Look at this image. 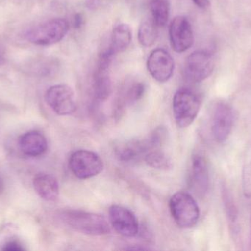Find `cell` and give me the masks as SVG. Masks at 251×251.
Here are the masks:
<instances>
[{"mask_svg": "<svg viewBox=\"0 0 251 251\" xmlns=\"http://www.w3.org/2000/svg\"><path fill=\"white\" fill-rule=\"evenodd\" d=\"M19 144L22 153L32 157L42 156L48 149L47 139L37 131L25 133L19 139Z\"/></svg>", "mask_w": 251, "mask_h": 251, "instance_id": "obj_14", "label": "cell"}, {"mask_svg": "<svg viewBox=\"0 0 251 251\" xmlns=\"http://www.w3.org/2000/svg\"><path fill=\"white\" fill-rule=\"evenodd\" d=\"M132 31L129 25L126 23L116 25L112 32L110 47L116 53L125 51L131 42Z\"/></svg>", "mask_w": 251, "mask_h": 251, "instance_id": "obj_18", "label": "cell"}, {"mask_svg": "<svg viewBox=\"0 0 251 251\" xmlns=\"http://www.w3.org/2000/svg\"><path fill=\"white\" fill-rule=\"evenodd\" d=\"M190 183L193 190L199 195L207 192L209 184L207 162L202 155L196 154L192 160Z\"/></svg>", "mask_w": 251, "mask_h": 251, "instance_id": "obj_13", "label": "cell"}, {"mask_svg": "<svg viewBox=\"0 0 251 251\" xmlns=\"http://www.w3.org/2000/svg\"><path fill=\"white\" fill-rule=\"evenodd\" d=\"M146 91L144 83L134 81L126 86L115 103L114 115L116 119H121L125 114L128 106L142 99Z\"/></svg>", "mask_w": 251, "mask_h": 251, "instance_id": "obj_12", "label": "cell"}, {"mask_svg": "<svg viewBox=\"0 0 251 251\" xmlns=\"http://www.w3.org/2000/svg\"><path fill=\"white\" fill-rule=\"evenodd\" d=\"M147 69L153 79L159 83L169 81L174 74L175 63L171 55L165 49L153 50L147 60Z\"/></svg>", "mask_w": 251, "mask_h": 251, "instance_id": "obj_9", "label": "cell"}, {"mask_svg": "<svg viewBox=\"0 0 251 251\" xmlns=\"http://www.w3.org/2000/svg\"><path fill=\"white\" fill-rule=\"evenodd\" d=\"M149 10L152 20L158 28H163L167 25L171 10L168 0H151Z\"/></svg>", "mask_w": 251, "mask_h": 251, "instance_id": "obj_19", "label": "cell"}, {"mask_svg": "<svg viewBox=\"0 0 251 251\" xmlns=\"http://www.w3.org/2000/svg\"><path fill=\"white\" fill-rule=\"evenodd\" d=\"M69 168L76 178L89 179L101 173L104 163L100 156L91 150H79L71 155Z\"/></svg>", "mask_w": 251, "mask_h": 251, "instance_id": "obj_5", "label": "cell"}, {"mask_svg": "<svg viewBox=\"0 0 251 251\" xmlns=\"http://www.w3.org/2000/svg\"><path fill=\"white\" fill-rule=\"evenodd\" d=\"M63 223L72 229L91 236L109 234L110 225L102 215L79 210H67L60 214Z\"/></svg>", "mask_w": 251, "mask_h": 251, "instance_id": "obj_1", "label": "cell"}, {"mask_svg": "<svg viewBox=\"0 0 251 251\" xmlns=\"http://www.w3.org/2000/svg\"><path fill=\"white\" fill-rule=\"evenodd\" d=\"M143 160L151 167L159 170H168L173 166L171 159L164 153L162 149L149 150L143 157Z\"/></svg>", "mask_w": 251, "mask_h": 251, "instance_id": "obj_21", "label": "cell"}, {"mask_svg": "<svg viewBox=\"0 0 251 251\" xmlns=\"http://www.w3.org/2000/svg\"><path fill=\"white\" fill-rule=\"evenodd\" d=\"M94 95L100 101L107 100L113 91V82L109 74V69L97 66L93 82Z\"/></svg>", "mask_w": 251, "mask_h": 251, "instance_id": "obj_17", "label": "cell"}, {"mask_svg": "<svg viewBox=\"0 0 251 251\" xmlns=\"http://www.w3.org/2000/svg\"><path fill=\"white\" fill-rule=\"evenodd\" d=\"M69 29V24L66 19L55 18L31 28L26 31L25 38L36 45H52L62 41Z\"/></svg>", "mask_w": 251, "mask_h": 251, "instance_id": "obj_4", "label": "cell"}, {"mask_svg": "<svg viewBox=\"0 0 251 251\" xmlns=\"http://www.w3.org/2000/svg\"><path fill=\"white\" fill-rule=\"evenodd\" d=\"M82 22H83V18H82V15L77 13L75 15V18H74V26L75 28H79L82 26Z\"/></svg>", "mask_w": 251, "mask_h": 251, "instance_id": "obj_25", "label": "cell"}, {"mask_svg": "<svg viewBox=\"0 0 251 251\" xmlns=\"http://www.w3.org/2000/svg\"><path fill=\"white\" fill-rule=\"evenodd\" d=\"M34 190L41 198L46 201H55L60 194L58 181L52 175L40 173L34 177Z\"/></svg>", "mask_w": 251, "mask_h": 251, "instance_id": "obj_15", "label": "cell"}, {"mask_svg": "<svg viewBox=\"0 0 251 251\" xmlns=\"http://www.w3.org/2000/svg\"><path fill=\"white\" fill-rule=\"evenodd\" d=\"M4 183H3L2 180L0 178V195L4 192Z\"/></svg>", "mask_w": 251, "mask_h": 251, "instance_id": "obj_27", "label": "cell"}, {"mask_svg": "<svg viewBox=\"0 0 251 251\" xmlns=\"http://www.w3.org/2000/svg\"><path fill=\"white\" fill-rule=\"evenodd\" d=\"M169 37L174 51L181 53L189 50L194 42L193 28L189 19L184 16H176L170 25Z\"/></svg>", "mask_w": 251, "mask_h": 251, "instance_id": "obj_8", "label": "cell"}, {"mask_svg": "<svg viewBox=\"0 0 251 251\" xmlns=\"http://www.w3.org/2000/svg\"><path fill=\"white\" fill-rule=\"evenodd\" d=\"M2 250L6 251H25V249L18 242L11 241L6 243L3 247Z\"/></svg>", "mask_w": 251, "mask_h": 251, "instance_id": "obj_23", "label": "cell"}, {"mask_svg": "<svg viewBox=\"0 0 251 251\" xmlns=\"http://www.w3.org/2000/svg\"><path fill=\"white\" fill-rule=\"evenodd\" d=\"M147 139H131L121 143L116 147V154L119 160L131 162L143 159L149 151Z\"/></svg>", "mask_w": 251, "mask_h": 251, "instance_id": "obj_16", "label": "cell"}, {"mask_svg": "<svg viewBox=\"0 0 251 251\" xmlns=\"http://www.w3.org/2000/svg\"><path fill=\"white\" fill-rule=\"evenodd\" d=\"M109 218L112 226L120 235L134 237L138 234V221L129 209L119 205H113L109 209Z\"/></svg>", "mask_w": 251, "mask_h": 251, "instance_id": "obj_11", "label": "cell"}, {"mask_svg": "<svg viewBox=\"0 0 251 251\" xmlns=\"http://www.w3.org/2000/svg\"><path fill=\"white\" fill-rule=\"evenodd\" d=\"M47 105L60 116H68L76 110L75 92L69 85L64 84L50 87L45 94Z\"/></svg>", "mask_w": 251, "mask_h": 251, "instance_id": "obj_7", "label": "cell"}, {"mask_svg": "<svg viewBox=\"0 0 251 251\" xmlns=\"http://www.w3.org/2000/svg\"><path fill=\"white\" fill-rule=\"evenodd\" d=\"M234 124V113L228 103H218L214 109L212 118V132L218 143L226 141L232 131Z\"/></svg>", "mask_w": 251, "mask_h": 251, "instance_id": "obj_10", "label": "cell"}, {"mask_svg": "<svg viewBox=\"0 0 251 251\" xmlns=\"http://www.w3.org/2000/svg\"><path fill=\"white\" fill-rule=\"evenodd\" d=\"M243 192L248 198L251 197V162L246 165L243 170Z\"/></svg>", "mask_w": 251, "mask_h": 251, "instance_id": "obj_22", "label": "cell"}, {"mask_svg": "<svg viewBox=\"0 0 251 251\" xmlns=\"http://www.w3.org/2000/svg\"><path fill=\"white\" fill-rule=\"evenodd\" d=\"M192 1L201 9L208 8L211 4V0H192Z\"/></svg>", "mask_w": 251, "mask_h": 251, "instance_id": "obj_24", "label": "cell"}, {"mask_svg": "<svg viewBox=\"0 0 251 251\" xmlns=\"http://www.w3.org/2000/svg\"><path fill=\"white\" fill-rule=\"evenodd\" d=\"M201 108L199 96L190 88L178 89L173 98V112L179 128L190 126L196 120Z\"/></svg>", "mask_w": 251, "mask_h": 251, "instance_id": "obj_2", "label": "cell"}, {"mask_svg": "<svg viewBox=\"0 0 251 251\" xmlns=\"http://www.w3.org/2000/svg\"><path fill=\"white\" fill-rule=\"evenodd\" d=\"M169 206L171 215L180 228L188 229L197 224L200 209L191 195L186 192H177L171 197Z\"/></svg>", "mask_w": 251, "mask_h": 251, "instance_id": "obj_3", "label": "cell"}, {"mask_svg": "<svg viewBox=\"0 0 251 251\" xmlns=\"http://www.w3.org/2000/svg\"><path fill=\"white\" fill-rule=\"evenodd\" d=\"M138 41L145 47H151L158 37V27L151 18L145 19L141 22L138 29Z\"/></svg>", "mask_w": 251, "mask_h": 251, "instance_id": "obj_20", "label": "cell"}, {"mask_svg": "<svg viewBox=\"0 0 251 251\" xmlns=\"http://www.w3.org/2000/svg\"><path fill=\"white\" fill-rule=\"evenodd\" d=\"M5 53H4V49L0 45V65L4 64L5 62Z\"/></svg>", "mask_w": 251, "mask_h": 251, "instance_id": "obj_26", "label": "cell"}, {"mask_svg": "<svg viewBox=\"0 0 251 251\" xmlns=\"http://www.w3.org/2000/svg\"><path fill=\"white\" fill-rule=\"evenodd\" d=\"M215 69L213 56L206 50H196L186 59L184 73L192 83H200L209 78Z\"/></svg>", "mask_w": 251, "mask_h": 251, "instance_id": "obj_6", "label": "cell"}]
</instances>
